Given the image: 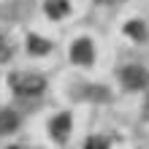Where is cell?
<instances>
[{"mask_svg":"<svg viewBox=\"0 0 149 149\" xmlns=\"http://www.w3.org/2000/svg\"><path fill=\"white\" fill-rule=\"evenodd\" d=\"M119 79L125 84V90H133V92L149 87V71H144L141 65H125L119 71Z\"/></svg>","mask_w":149,"mask_h":149,"instance_id":"6da1fadb","label":"cell"},{"mask_svg":"<svg viewBox=\"0 0 149 149\" xmlns=\"http://www.w3.org/2000/svg\"><path fill=\"white\" fill-rule=\"evenodd\" d=\"M46 87V79L38 73H24V76H14V90L19 95H41Z\"/></svg>","mask_w":149,"mask_h":149,"instance_id":"7a4b0ae2","label":"cell"},{"mask_svg":"<svg viewBox=\"0 0 149 149\" xmlns=\"http://www.w3.org/2000/svg\"><path fill=\"white\" fill-rule=\"evenodd\" d=\"M71 57H73V63H79V65H90L92 57H95L92 41H90V38H79V41L73 43V49H71Z\"/></svg>","mask_w":149,"mask_h":149,"instance_id":"3957f363","label":"cell"},{"mask_svg":"<svg viewBox=\"0 0 149 149\" xmlns=\"http://www.w3.org/2000/svg\"><path fill=\"white\" fill-rule=\"evenodd\" d=\"M68 130H71V119H68V114H60V117L52 119V136L57 138V141H63L68 136Z\"/></svg>","mask_w":149,"mask_h":149,"instance_id":"277c9868","label":"cell"},{"mask_svg":"<svg viewBox=\"0 0 149 149\" xmlns=\"http://www.w3.org/2000/svg\"><path fill=\"white\" fill-rule=\"evenodd\" d=\"M19 125V117H16V111H0V133H11V130Z\"/></svg>","mask_w":149,"mask_h":149,"instance_id":"5b68a950","label":"cell"},{"mask_svg":"<svg viewBox=\"0 0 149 149\" xmlns=\"http://www.w3.org/2000/svg\"><path fill=\"white\" fill-rule=\"evenodd\" d=\"M68 14V3L65 0H52V3H46V16H52V19H60V16Z\"/></svg>","mask_w":149,"mask_h":149,"instance_id":"8992f818","label":"cell"},{"mask_svg":"<svg viewBox=\"0 0 149 149\" xmlns=\"http://www.w3.org/2000/svg\"><path fill=\"white\" fill-rule=\"evenodd\" d=\"M30 52L33 54H46L49 52V41H43L38 36H30Z\"/></svg>","mask_w":149,"mask_h":149,"instance_id":"52a82bcc","label":"cell"},{"mask_svg":"<svg viewBox=\"0 0 149 149\" xmlns=\"http://www.w3.org/2000/svg\"><path fill=\"white\" fill-rule=\"evenodd\" d=\"M127 36H136L138 41H141V38L146 36V33H144V24H141V22H130V24H127Z\"/></svg>","mask_w":149,"mask_h":149,"instance_id":"ba28073f","label":"cell"},{"mask_svg":"<svg viewBox=\"0 0 149 149\" xmlns=\"http://www.w3.org/2000/svg\"><path fill=\"white\" fill-rule=\"evenodd\" d=\"M106 146H109V144H106V138H98V136L87 141V149H106Z\"/></svg>","mask_w":149,"mask_h":149,"instance_id":"9c48e42d","label":"cell"},{"mask_svg":"<svg viewBox=\"0 0 149 149\" xmlns=\"http://www.w3.org/2000/svg\"><path fill=\"white\" fill-rule=\"evenodd\" d=\"M11 149H16V146H11Z\"/></svg>","mask_w":149,"mask_h":149,"instance_id":"30bf717a","label":"cell"}]
</instances>
